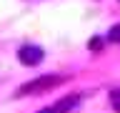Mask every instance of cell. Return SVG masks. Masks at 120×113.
<instances>
[{"mask_svg":"<svg viewBox=\"0 0 120 113\" xmlns=\"http://www.w3.org/2000/svg\"><path fill=\"white\" fill-rule=\"evenodd\" d=\"M43 48L40 45H22L20 50H18V58H20V63H25V65H38L40 60H43Z\"/></svg>","mask_w":120,"mask_h":113,"instance_id":"cell-2","label":"cell"},{"mask_svg":"<svg viewBox=\"0 0 120 113\" xmlns=\"http://www.w3.org/2000/svg\"><path fill=\"white\" fill-rule=\"evenodd\" d=\"M75 103H80V96L73 93V96H68V98H63V101H58V103H52L50 108H45V111H40V113H68Z\"/></svg>","mask_w":120,"mask_h":113,"instance_id":"cell-3","label":"cell"},{"mask_svg":"<svg viewBox=\"0 0 120 113\" xmlns=\"http://www.w3.org/2000/svg\"><path fill=\"white\" fill-rule=\"evenodd\" d=\"M118 3H120V0H118Z\"/></svg>","mask_w":120,"mask_h":113,"instance_id":"cell-7","label":"cell"},{"mask_svg":"<svg viewBox=\"0 0 120 113\" xmlns=\"http://www.w3.org/2000/svg\"><path fill=\"white\" fill-rule=\"evenodd\" d=\"M110 105H112V108H115V111L120 113V88L110 90Z\"/></svg>","mask_w":120,"mask_h":113,"instance_id":"cell-4","label":"cell"},{"mask_svg":"<svg viewBox=\"0 0 120 113\" xmlns=\"http://www.w3.org/2000/svg\"><path fill=\"white\" fill-rule=\"evenodd\" d=\"M103 48V38H90V50H98Z\"/></svg>","mask_w":120,"mask_h":113,"instance_id":"cell-6","label":"cell"},{"mask_svg":"<svg viewBox=\"0 0 120 113\" xmlns=\"http://www.w3.org/2000/svg\"><path fill=\"white\" fill-rule=\"evenodd\" d=\"M108 38H110L112 43H120V25H112L110 33H108Z\"/></svg>","mask_w":120,"mask_h":113,"instance_id":"cell-5","label":"cell"},{"mask_svg":"<svg viewBox=\"0 0 120 113\" xmlns=\"http://www.w3.org/2000/svg\"><path fill=\"white\" fill-rule=\"evenodd\" d=\"M63 81L60 75H43V78H35V81H30L28 85H22L18 90V96H30V93H40V90H50L52 85H58Z\"/></svg>","mask_w":120,"mask_h":113,"instance_id":"cell-1","label":"cell"}]
</instances>
